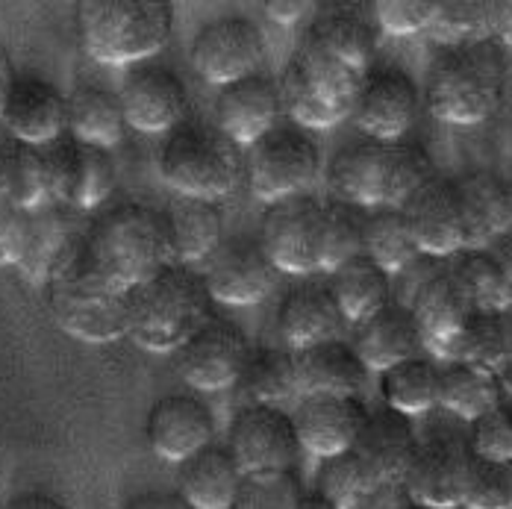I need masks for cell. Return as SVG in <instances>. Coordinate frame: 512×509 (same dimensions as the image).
Masks as SVG:
<instances>
[{
    "label": "cell",
    "instance_id": "ba28073f",
    "mask_svg": "<svg viewBox=\"0 0 512 509\" xmlns=\"http://www.w3.org/2000/svg\"><path fill=\"white\" fill-rule=\"evenodd\" d=\"M365 77L368 74L345 65L304 36L298 51L289 56L280 80L283 109L292 115L295 124L307 130L333 127L354 115V103Z\"/></svg>",
    "mask_w": 512,
    "mask_h": 509
},
{
    "label": "cell",
    "instance_id": "c3c4849f",
    "mask_svg": "<svg viewBox=\"0 0 512 509\" xmlns=\"http://www.w3.org/2000/svg\"><path fill=\"white\" fill-rule=\"evenodd\" d=\"M468 454L480 459L512 462V407L498 404L471 421Z\"/></svg>",
    "mask_w": 512,
    "mask_h": 509
},
{
    "label": "cell",
    "instance_id": "74e56055",
    "mask_svg": "<svg viewBox=\"0 0 512 509\" xmlns=\"http://www.w3.org/2000/svg\"><path fill=\"white\" fill-rule=\"evenodd\" d=\"M439 371L442 365L424 354L380 371V395L386 407L398 409L410 418L439 407Z\"/></svg>",
    "mask_w": 512,
    "mask_h": 509
},
{
    "label": "cell",
    "instance_id": "ffe728a7",
    "mask_svg": "<svg viewBox=\"0 0 512 509\" xmlns=\"http://www.w3.org/2000/svg\"><path fill=\"white\" fill-rule=\"evenodd\" d=\"M215 127L227 133L239 148H251L265 133H271L283 121V92L280 83L256 71L242 80H233L215 95Z\"/></svg>",
    "mask_w": 512,
    "mask_h": 509
},
{
    "label": "cell",
    "instance_id": "60d3db41",
    "mask_svg": "<svg viewBox=\"0 0 512 509\" xmlns=\"http://www.w3.org/2000/svg\"><path fill=\"white\" fill-rule=\"evenodd\" d=\"M242 389L248 392L251 404H274L280 407L292 395H298V365L295 351L283 345H268L251 354L245 374H242Z\"/></svg>",
    "mask_w": 512,
    "mask_h": 509
},
{
    "label": "cell",
    "instance_id": "d6986e66",
    "mask_svg": "<svg viewBox=\"0 0 512 509\" xmlns=\"http://www.w3.org/2000/svg\"><path fill=\"white\" fill-rule=\"evenodd\" d=\"M412 309L421 339H424V351H430L436 359L448 362L454 357V348L462 339L468 321L477 315L474 304L468 301V295L460 289V283L454 280L448 262L433 271L407 301Z\"/></svg>",
    "mask_w": 512,
    "mask_h": 509
},
{
    "label": "cell",
    "instance_id": "7bdbcfd3",
    "mask_svg": "<svg viewBox=\"0 0 512 509\" xmlns=\"http://www.w3.org/2000/svg\"><path fill=\"white\" fill-rule=\"evenodd\" d=\"M427 36L445 48H462L492 39L489 0H436Z\"/></svg>",
    "mask_w": 512,
    "mask_h": 509
},
{
    "label": "cell",
    "instance_id": "4fadbf2b",
    "mask_svg": "<svg viewBox=\"0 0 512 509\" xmlns=\"http://www.w3.org/2000/svg\"><path fill=\"white\" fill-rule=\"evenodd\" d=\"M324 201L315 195H292L265 206L259 242L280 274L307 277L318 271V221Z\"/></svg>",
    "mask_w": 512,
    "mask_h": 509
},
{
    "label": "cell",
    "instance_id": "f907efd6",
    "mask_svg": "<svg viewBox=\"0 0 512 509\" xmlns=\"http://www.w3.org/2000/svg\"><path fill=\"white\" fill-rule=\"evenodd\" d=\"M27 242V212L9 204H0V268L21 262Z\"/></svg>",
    "mask_w": 512,
    "mask_h": 509
},
{
    "label": "cell",
    "instance_id": "d590c367",
    "mask_svg": "<svg viewBox=\"0 0 512 509\" xmlns=\"http://www.w3.org/2000/svg\"><path fill=\"white\" fill-rule=\"evenodd\" d=\"M315 45H321L345 65L368 74V65L377 53V30L368 18L359 12L342 9V12H321L304 33Z\"/></svg>",
    "mask_w": 512,
    "mask_h": 509
},
{
    "label": "cell",
    "instance_id": "8fae6325",
    "mask_svg": "<svg viewBox=\"0 0 512 509\" xmlns=\"http://www.w3.org/2000/svg\"><path fill=\"white\" fill-rule=\"evenodd\" d=\"M251 354V339L236 321L209 315L204 327L177 351V368L192 389L221 392L242 380Z\"/></svg>",
    "mask_w": 512,
    "mask_h": 509
},
{
    "label": "cell",
    "instance_id": "4dcf8cb0",
    "mask_svg": "<svg viewBox=\"0 0 512 509\" xmlns=\"http://www.w3.org/2000/svg\"><path fill=\"white\" fill-rule=\"evenodd\" d=\"M327 286L351 327H357L383 306L392 304V292H395L392 274L383 271L365 254H357L354 259L342 262L339 268H333L327 274Z\"/></svg>",
    "mask_w": 512,
    "mask_h": 509
},
{
    "label": "cell",
    "instance_id": "ee69618b",
    "mask_svg": "<svg viewBox=\"0 0 512 509\" xmlns=\"http://www.w3.org/2000/svg\"><path fill=\"white\" fill-rule=\"evenodd\" d=\"M377 486H380L377 474L368 468V462L359 457L354 448L333 454V457H324L318 462V471H315V489L324 492L342 509L357 504L362 495H368Z\"/></svg>",
    "mask_w": 512,
    "mask_h": 509
},
{
    "label": "cell",
    "instance_id": "be15d7a7",
    "mask_svg": "<svg viewBox=\"0 0 512 509\" xmlns=\"http://www.w3.org/2000/svg\"><path fill=\"white\" fill-rule=\"evenodd\" d=\"M407 509H424V507H415V504H410V507H407Z\"/></svg>",
    "mask_w": 512,
    "mask_h": 509
},
{
    "label": "cell",
    "instance_id": "f1b7e54d",
    "mask_svg": "<svg viewBox=\"0 0 512 509\" xmlns=\"http://www.w3.org/2000/svg\"><path fill=\"white\" fill-rule=\"evenodd\" d=\"M245 468L227 445H206L177 465L180 495L195 509H230L242 486Z\"/></svg>",
    "mask_w": 512,
    "mask_h": 509
},
{
    "label": "cell",
    "instance_id": "f6af8a7d",
    "mask_svg": "<svg viewBox=\"0 0 512 509\" xmlns=\"http://www.w3.org/2000/svg\"><path fill=\"white\" fill-rule=\"evenodd\" d=\"M304 492L307 489L295 468L245 471L230 509H298Z\"/></svg>",
    "mask_w": 512,
    "mask_h": 509
},
{
    "label": "cell",
    "instance_id": "11a10c76",
    "mask_svg": "<svg viewBox=\"0 0 512 509\" xmlns=\"http://www.w3.org/2000/svg\"><path fill=\"white\" fill-rule=\"evenodd\" d=\"M309 9H312L309 0H268V3H265L268 18H274V21H280V24H292V21L304 18Z\"/></svg>",
    "mask_w": 512,
    "mask_h": 509
},
{
    "label": "cell",
    "instance_id": "e0dca14e",
    "mask_svg": "<svg viewBox=\"0 0 512 509\" xmlns=\"http://www.w3.org/2000/svg\"><path fill=\"white\" fill-rule=\"evenodd\" d=\"M212 301L233 306L259 304L277 286V265L265 254L259 236H230L209 256L204 271Z\"/></svg>",
    "mask_w": 512,
    "mask_h": 509
},
{
    "label": "cell",
    "instance_id": "bcb514c9",
    "mask_svg": "<svg viewBox=\"0 0 512 509\" xmlns=\"http://www.w3.org/2000/svg\"><path fill=\"white\" fill-rule=\"evenodd\" d=\"M504 315H498V312H477L468 321V327H465L462 339L457 342L451 359L471 362V365H480V368H489V371L501 374V365L507 359V318Z\"/></svg>",
    "mask_w": 512,
    "mask_h": 509
},
{
    "label": "cell",
    "instance_id": "816d5d0a",
    "mask_svg": "<svg viewBox=\"0 0 512 509\" xmlns=\"http://www.w3.org/2000/svg\"><path fill=\"white\" fill-rule=\"evenodd\" d=\"M410 504L404 483H380L377 489L362 495L357 504H351L348 509H407Z\"/></svg>",
    "mask_w": 512,
    "mask_h": 509
},
{
    "label": "cell",
    "instance_id": "5bb4252c",
    "mask_svg": "<svg viewBox=\"0 0 512 509\" xmlns=\"http://www.w3.org/2000/svg\"><path fill=\"white\" fill-rule=\"evenodd\" d=\"M51 195L56 204L68 209H95L115 189V159L106 148L62 136L45 145Z\"/></svg>",
    "mask_w": 512,
    "mask_h": 509
},
{
    "label": "cell",
    "instance_id": "e575fe53",
    "mask_svg": "<svg viewBox=\"0 0 512 509\" xmlns=\"http://www.w3.org/2000/svg\"><path fill=\"white\" fill-rule=\"evenodd\" d=\"M177 262L192 265L215 254V248L224 242V212L218 201L206 198H186L177 195L174 204L165 209Z\"/></svg>",
    "mask_w": 512,
    "mask_h": 509
},
{
    "label": "cell",
    "instance_id": "d4e9b609",
    "mask_svg": "<svg viewBox=\"0 0 512 509\" xmlns=\"http://www.w3.org/2000/svg\"><path fill=\"white\" fill-rule=\"evenodd\" d=\"M345 315L336 304L327 283H301L292 286L277 306V327L292 351H304L312 345L342 339Z\"/></svg>",
    "mask_w": 512,
    "mask_h": 509
},
{
    "label": "cell",
    "instance_id": "7c38bea8",
    "mask_svg": "<svg viewBox=\"0 0 512 509\" xmlns=\"http://www.w3.org/2000/svg\"><path fill=\"white\" fill-rule=\"evenodd\" d=\"M227 448L245 471L295 468L304 445L292 412L274 404H245L227 424Z\"/></svg>",
    "mask_w": 512,
    "mask_h": 509
},
{
    "label": "cell",
    "instance_id": "836d02e7",
    "mask_svg": "<svg viewBox=\"0 0 512 509\" xmlns=\"http://www.w3.org/2000/svg\"><path fill=\"white\" fill-rule=\"evenodd\" d=\"M504 380L498 371L451 359L439 371V407L454 412L462 421H474L483 412L504 404Z\"/></svg>",
    "mask_w": 512,
    "mask_h": 509
},
{
    "label": "cell",
    "instance_id": "7402d4cb",
    "mask_svg": "<svg viewBox=\"0 0 512 509\" xmlns=\"http://www.w3.org/2000/svg\"><path fill=\"white\" fill-rule=\"evenodd\" d=\"M0 124L9 136L45 148L68 133V95H62L45 77L18 74L3 103Z\"/></svg>",
    "mask_w": 512,
    "mask_h": 509
},
{
    "label": "cell",
    "instance_id": "9c48e42d",
    "mask_svg": "<svg viewBox=\"0 0 512 509\" xmlns=\"http://www.w3.org/2000/svg\"><path fill=\"white\" fill-rule=\"evenodd\" d=\"M324 156L307 127L280 121L271 133L248 148L245 177L256 201L274 204L292 195H304L321 174Z\"/></svg>",
    "mask_w": 512,
    "mask_h": 509
},
{
    "label": "cell",
    "instance_id": "db71d44e",
    "mask_svg": "<svg viewBox=\"0 0 512 509\" xmlns=\"http://www.w3.org/2000/svg\"><path fill=\"white\" fill-rule=\"evenodd\" d=\"M489 33L512 48V0H489Z\"/></svg>",
    "mask_w": 512,
    "mask_h": 509
},
{
    "label": "cell",
    "instance_id": "8d00e7d4",
    "mask_svg": "<svg viewBox=\"0 0 512 509\" xmlns=\"http://www.w3.org/2000/svg\"><path fill=\"white\" fill-rule=\"evenodd\" d=\"M448 268L477 312H498V315L510 312L512 277L489 248L462 251L448 262Z\"/></svg>",
    "mask_w": 512,
    "mask_h": 509
},
{
    "label": "cell",
    "instance_id": "6f0895ef",
    "mask_svg": "<svg viewBox=\"0 0 512 509\" xmlns=\"http://www.w3.org/2000/svg\"><path fill=\"white\" fill-rule=\"evenodd\" d=\"M15 65H12V56L9 51L0 45V115H3V103L9 98V89H12V83H15Z\"/></svg>",
    "mask_w": 512,
    "mask_h": 509
},
{
    "label": "cell",
    "instance_id": "4316f807",
    "mask_svg": "<svg viewBox=\"0 0 512 509\" xmlns=\"http://www.w3.org/2000/svg\"><path fill=\"white\" fill-rule=\"evenodd\" d=\"M359 359L368 365V371H386L404 359L418 357L424 351V339L418 330V321L407 304L383 306L371 318L354 327V342Z\"/></svg>",
    "mask_w": 512,
    "mask_h": 509
},
{
    "label": "cell",
    "instance_id": "44dd1931",
    "mask_svg": "<svg viewBox=\"0 0 512 509\" xmlns=\"http://www.w3.org/2000/svg\"><path fill=\"white\" fill-rule=\"evenodd\" d=\"M421 92L407 71L380 68L365 77L354 103V121L365 139L401 142L418 118Z\"/></svg>",
    "mask_w": 512,
    "mask_h": 509
},
{
    "label": "cell",
    "instance_id": "7a4b0ae2",
    "mask_svg": "<svg viewBox=\"0 0 512 509\" xmlns=\"http://www.w3.org/2000/svg\"><path fill=\"white\" fill-rule=\"evenodd\" d=\"M436 177L433 159L412 142L362 139L333 153L327 183L336 201L351 206H404Z\"/></svg>",
    "mask_w": 512,
    "mask_h": 509
},
{
    "label": "cell",
    "instance_id": "52a82bcc",
    "mask_svg": "<svg viewBox=\"0 0 512 509\" xmlns=\"http://www.w3.org/2000/svg\"><path fill=\"white\" fill-rule=\"evenodd\" d=\"M156 168L177 195L218 201L245 177V153L215 124L183 121L162 139Z\"/></svg>",
    "mask_w": 512,
    "mask_h": 509
},
{
    "label": "cell",
    "instance_id": "484cf974",
    "mask_svg": "<svg viewBox=\"0 0 512 509\" xmlns=\"http://www.w3.org/2000/svg\"><path fill=\"white\" fill-rule=\"evenodd\" d=\"M418 445L421 442L415 436L410 415L383 404L368 412L354 451L368 462L380 483H404V471L415 457Z\"/></svg>",
    "mask_w": 512,
    "mask_h": 509
},
{
    "label": "cell",
    "instance_id": "277c9868",
    "mask_svg": "<svg viewBox=\"0 0 512 509\" xmlns=\"http://www.w3.org/2000/svg\"><path fill=\"white\" fill-rule=\"evenodd\" d=\"M212 292L192 265L174 262L130 289L127 336L154 354L180 351L209 318Z\"/></svg>",
    "mask_w": 512,
    "mask_h": 509
},
{
    "label": "cell",
    "instance_id": "30bf717a",
    "mask_svg": "<svg viewBox=\"0 0 512 509\" xmlns=\"http://www.w3.org/2000/svg\"><path fill=\"white\" fill-rule=\"evenodd\" d=\"M268 56L265 30L248 15H218L192 36L189 59L209 86H227L256 74Z\"/></svg>",
    "mask_w": 512,
    "mask_h": 509
},
{
    "label": "cell",
    "instance_id": "2e32d148",
    "mask_svg": "<svg viewBox=\"0 0 512 509\" xmlns=\"http://www.w3.org/2000/svg\"><path fill=\"white\" fill-rule=\"evenodd\" d=\"M401 209L407 215L412 239L424 256L454 259L468 251V224L454 177L436 174Z\"/></svg>",
    "mask_w": 512,
    "mask_h": 509
},
{
    "label": "cell",
    "instance_id": "e7e4bbea",
    "mask_svg": "<svg viewBox=\"0 0 512 509\" xmlns=\"http://www.w3.org/2000/svg\"><path fill=\"white\" fill-rule=\"evenodd\" d=\"M0 509H3V504H0Z\"/></svg>",
    "mask_w": 512,
    "mask_h": 509
},
{
    "label": "cell",
    "instance_id": "681fc988",
    "mask_svg": "<svg viewBox=\"0 0 512 509\" xmlns=\"http://www.w3.org/2000/svg\"><path fill=\"white\" fill-rule=\"evenodd\" d=\"M371 9L383 33L415 36V33H427L436 0H377Z\"/></svg>",
    "mask_w": 512,
    "mask_h": 509
},
{
    "label": "cell",
    "instance_id": "3957f363",
    "mask_svg": "<svg viewBox=\"0 0 512 509\" xmlns=\"http://www.w3.org/2000/svg\"><path fill=\"white\" fill-rule=\"evenodd\" d=\"M83 236L98 268L124 289L151 280L177 262L168 212L142 201L109 206Z\"/></svg>",
    "mask_w": 512,
    "mask_h": 509
},
{
    "label": "cell",
    "instance_id": "5b68a950",
    "mask_svg": "<svg viewBox=\"0 0 512 509\" xmlns=\"http://www.w3.org/2000/svg\"><path fill=\"white\" fill-rule=\"evenodd\" d=\"M507 92L504 51L486 39L477 45L445 48L433 59L424 83L427 109L448 124L486 121Z\"/></svg>",
    "mask_w": 512,
    "mask_h": 509
},
{
    "label": "cell",
    "instance_id": "f5cc1de1",
    "mask_svg": "<svg viewBox=\"0 0 512 509\" xmlns=\"http://www.w3.org/2000/svg\"><path fill=\"white\" fill-rule=\"evenodd\" d=\"M121 509H195L180 492H168V489H145L130 495Z\"/></svg>",
    "mask_w": 512,
    "mask_h": 509
},
{
    "label": "cell",
    "instance_id": "cb8c5ba5",
    "mask_svg": "<svg viewBox=\"0 0 512 509\" xmlns=\"http://www.w3.org/2000/svg\"><path fill=\"white\" fill-rule=\"evenodd\" d=\"M468 448L454 442H421L404 471V489L415 507L460 509L465 495Z\"/></svg>",
    "mask_w": 512,
    "mask_h": 509
},
{
    "label": "cell",
    "instance_id": "7dc6e473",
    "mask_svg": "<svg viewBox=\"0 0 512 509\" xmlns=\"http://www.w3.org/2000/svg\"><path fill=\"white\" fill-rule=\"evenodd\" d=\"M465 509H512V462L480 459L468 454L465 471Z\"/></svg>",
    "mask_w": 512,
    "mask_h": 509
},
{
    "label": "cell",
    "instance_id": "83f0119b",
    "mask_svg": "<svg viewBox=\"0 0 512 509\" xmlns=\"http://www.w3.org/2000/svg\"><path fill=\"white\" fill-rule=\"evenodd\" d=\"M298 392L301 395H354L368 386L371 371L359 359L357 348L345 339H330L295 351Z\"/></svg>",
    "mask_w": 512,
    "mask_h": 509
},
{
    "label": "cell",
    "instance_id": "6da1fadb",
    "mask_svg": "<svg viewBox=\"0 0 512 509\" xmlns=\"http://www.w3.org/2000/svg\"><path fill=\"white\" fill-rule=\"evenodd\" d=\"M45 289L51 315L68 336L89 345H106L127 336L130 289L103 274L86 248L83 233L56 262Z\"/></svg>",
    "mask_w": 512,
    "mask_h": 509
},
{
    "label": "cell",
    "instance_id": "603a6c76",
    "mask_svg": "<svg viewBox=\"0 0 512 509\" xmlns=\"http://www.w3.org/2000/svg\"><path fill=\"white\" fill-rule=\"evenodd\" d=\"M368 412L365 401L354 395H301L292 418L304 451L324 459L357 445Z\"/></svg>",
    "mask_w": 512,
    "mask_h": 509
},
{
    "label": "cell",
    "instance_id": "8992f818",
    "mask_svg": "<svg viewBox=\"0 0 512 509\" xmlns=\"http://www.w3.org/2000/svg\"><path fill=\"white\" fill-rule=\"evenodd\" d=\"M83 48L103 65H142L174 33L168 0H83L77 6Z\"/></svg>",
    "mask_w": 512,
    "mask_h": 509
},
{
    "label": "cell",
    "instance_id": "680465c9",
    "mask_svg": "<svg viewBox=\"0 0 512 509\" xmlns=\"http://www.w3.org/2000/svg\"><path fill=\"white\" fill-rule=\"evenodd\" d=\"M489 251L498 256V262L504 265V271L512 277V230L501 233V236L489 245Z\"/></svg>",
    "mask_w": 512,
    "mask_h": 509
},
{
    "label": "cell",
    "instance_id": "9f6ffc18",
    "mask_svg": "<svg viewBox=\"0 0 512 509\" xmlns=\"http://www.w3.org/2000/svg\"><path fill=\"white\" fill-rule=\"evenodd\" d=\"M3 509H68L59 498H53L48 492H39V489H33V492H21V495H15L12 501H6Z\"/></svg>",
    "mask_w": 512,
    "mask_h": 509
},
{
    "label": "cell",
    "instance_id": "ab89813d",
    "mask_svg": "<svg viewBox=\"0 0 512 509\" xmlns=\"http://www.w3.org/2000/svg\"><path fill=\"white\" fill-rule=\"evenodd\" d=\"M362 254L374 259L392 277L401 274L410 262L421 256L401 206H380L377 212L365 218Z\"/></svg>",
    "mask_w": 512,
    "mask_h": 509
},
{
    "label": "cell",
    "instance_id": "d6a6232c",
    "mask_svg": "<svg viewBox=\"0 0 512 509\" xmlns=\"http://www.w3.org/2000/svg\"><path fill=\"white\" fill-rule=\"evenodd\" d=\"M124 133L127 115L118 92L98 83H80L68 95V136L112 151L124 139Z\"/></svg>",
    "mask_w": 512,
    "mask_h": 509
},
{
    "label": "cell",
    "instance_id": "f546056e",
    "mask_svg": "<svg viewBox=\"0 0 512 509\" xmlns=\"http://www.w3.org/2000/svg\"><path fill=\"white\" fill-rule=\"evenodd\" d=\"M51 171L45 148L27 145L15 136L0 139V204L39 209L51 204Z\"/></svg>",
    "mask_w": 512,
    "mask_h": 509
},
{
    "label": "cell",
    "instance_id": "ac0fdd59",
    "mask_svg": "<svg viewBox=\"0 0 512 509\" xmlns=\"http://www.w3.org/2000/svg\"><path fill=\"white\" fill-rule=\"evenodd\" d=\"M218 421L215 412L201 395L192 392H171L156 398L148 409L145 436L156 457L165 462H183L201 448L215 442Z\"/></svg>",
    "mask_w": 512,
    "mask_h": 509
},
{
    "label": "cell",
    "instance_id": "f35d334b",
    "mask_svg": "<svg viewBox=\"0 0 512 509\" xmlns=\"http://www.w3.org/2000/svg\"><path fill=\"white\" fill-rule=\"evenodd\" d=\"M460 189L465 224H468V251L489 248L504 230V204H501V174L492 171H471L454 177Z\"/></svg>",
    "mask_w": 512,
    "mask_h": 509
},
{
    "label": "cell",
    "instance_id": "6125c7cd",
    "mask_svg": "<svg viewBox=\"0 0 512 509\" xmlns=\"http://www.w3.org/2000/svg\"><path fill=\"white\" fill-rule=\"evenodd\" d=\"M501 204H504V221H507V230H512V174L510 177H501ZM504 230V233H507Z\"/></svg>",
    "mask_w": 512,
    "mask_h": 509
},
{
    "label": "cell",
    "instance_id": "91938a15",
    "mask_svg": "<svg viewBox=\"0 0 512 509\" xmlns=\"http://www.w3.org/2000/svg\"><path fill=\"white\" fill-rule=\"evenodd\" d=\"M504 318H507V359L501 365V380H504V389L512 395V309Z\"/></svg>",
    "mask_w": 512,
    "mask_h": 509
},
{
    "label": "cell",
    "instance_id": "9a60e30c",
    "mask_svg": "<svg viewBox=\"0 0 512 509\" xmlns=\"http://www.w3.org/2000/svg\"><path fill=\"white\" fill-rule=\"evenodd\" d=\"M118 98L127 115V127L148 136H168L186 121L189 112V89L183 77L154 62L133 65L121 80Z\"/></svg>",
    "mask_w": 512,
    "mask_h": 509
},
{
    "label": "cell",
    "instance_id": "1f68e13d",
    "mask_svg": "<svg viewBox=\"0 0 512 509\" xmlns=\"http://www.w3.org/2000/svg\"><path fill=\"white\" fill-rule=\"evenodd\" d=\"M77 236L80 233H74L68 206L51 201L39 209H30L27 212V242H24V254L18 262L21 277L33 286H45L51 280L56 262L65 256Z\"/></svg>",
    "mask_w": 512,
    "mask_h": 509
},
{
    "label": "cell",
    "instance_id": "94428289",
    "mask_svg": "<svg viewBox=\"0 0 512 509\" xmlns=\"http://www.w3.org/2000/svg\"><path fill=\"white\" fill-rule=\"evenodd\" d=\"M298 509H342L336 501H330L324 492H318V489H312V492H304V498H301V507Z\"/></svg>",
    "mask_w": 512,
    "mask_h": 509
},
{
    "label": "cell",
    "instance_id": "b9f144b4",
    "mask_svg": "<svg viewBox=\"0 0 512 509\" xmlns=\"http://www.w3.org/2000/svg\"><path fill=\"white\" fill-rule=\"evenodd\" d=\"M362 233L365 218L357 212V206L345 201H324L321 221H318V271H333L342 262L362 254Z\"/></svg>",
    "mask_w": 512,
    "mask_h": 509
}]
</instances>
